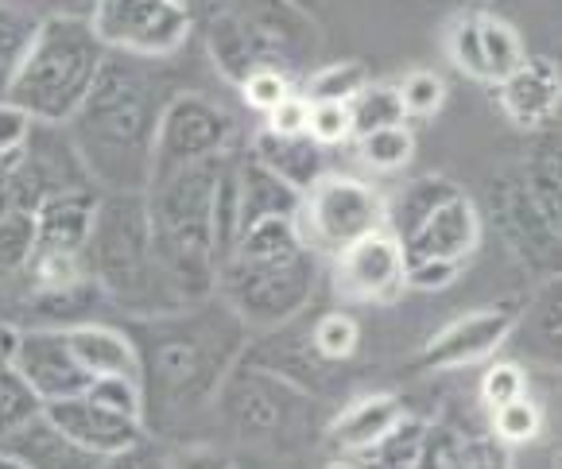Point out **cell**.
<instances>
[{"label":"cell","mask_w":562,"mask_h":469,"mask_svg":"<svg viewBox=\"0 0 562 469\" xmlns=\"http://www.w3.org/2000/svg\"><path fill=\"white\" fill-rule=\"evenodd\" d=\"M124 330L140 357L144 427L151 438H179L194 415L214 407L252 334L217 295L151 319H128Z\"/></svg>","instance_id":"6da1fadb"},{"label":"cell","mask_w":562,"mask_h":469,"mask_svg":"<svg viewBox=\"0 0 562 469\" xmlns=\"http://www.w3.org/2000/svg\"><path fill=\"white\" fill-rule=\"evenodd\" d=\"M167 98L148 58L109 51L82 109L63 124L101 194H148Z\"/></svg>","instance_id":"7a4b0ae2"},{"label":"cell","mask_w":562,"mask_h":469,"mask_svg":"<svg viewBox=\"0 0 562 469\" xmlns=\"http://www.w3.org/2000/svg\"><path fill=\"white\" fill-rule=\"evenodd\" d=\"M318 288V256L303 245L295 217H268L237 237L217 268V299L248 330H280L306 314Z\"/></svg>","instance_id":"3957f363"},{"label":"cell","mask_w":562,"mask_h":469,"mask_svg":"<svg viewBox=\"0 0 562 469\" xmlns=\"http://www.w3.org/2000/svg\"><path fill=\"white\" fill-rule=\"evenodd\" d=\"M86 272L93 288L109 295L128 319L179 311L182 299L167 280L156 253L148 198L144 194H101L93 233L86 245Z\"/></svg>","instance_id":"277c9868"},{"label":"cell","mask_w":562,"mask_h":469,"mask_svg":"<svg viewBox=\"0 0 562 469\" xmlns=\"http://www.w3.org/2000/svg\"><path fill=\"white\" fill-rule=\"evenodd\" d=\"M225 159L187 167L148 187V214L156 253L182 306L202 303L217 291V237H214V190Z\"/></svg>","instance_id":"5b68a950"},{"label":"cell","mask_w":562,"mask_h":469,"mask_svg":"<svg viewBox=\"0 0 562 469\" xmlns=\"http://www.w3.org/2000/svg\"><path fill=\"white\" fill-rule=\"evenodd\" d=\"M105 55L109 47L90 16H47L0 98L24 109L35 124H67L98 82Z\"/></svg>","instance_id":"8992f818"},{"label":"cell","mask_w":562,"mask_h":469,"mask_svg":"<svg viewBox=\"0 0 562 469\" xmlns=\"http://www.w3.org/2000/svg\"><path fill=\"white\" fill-rule=\"evenodd\" d=\"M311 407H315L311 392L248 361H240L225 377L214 400L217 420L233 431L237 443L268 446V450H283V446L299 443L311 427Z\"/></svg>","instance_id":"52a82bcc"},{"label":"cell","mask_w":562,"mask_h":469,"mask_svg":"<svg viewBox=\"0 0 562 469\" xmlns=\"http://www.w3.org/2000/svg\"><path fill=\"white\" fill-rule=\"evenodd\" d=\"M493 214L516 260L536 276L562 272V198L528 164L493 179Z\"/></svg>","instance_id":"ba28073f"},{"label":"cell","mask_w":562,"mask_h":469,"mask_svg":"<svg viewBox=\"0 0 562 469\" xmlns=\"http://www.w3.org/2000/svg\"><path fill=\"white\" fill-rule=\"evenodd\" d=\"M389 198L353 175H323L299 198V237L315 256H338L349 245L384 230Z\"/></svg>","instance_id":"9c48e42d"},{"label":"cell","mask_w":562,"mask_h":469,"mask_svg":"<svg viewBox=\"0 0 562 469\" xmlns=\"http://www.w3.org/2000/svg\"><path fill=\"white\" fill-rule=\"evenodd\" d=\"M233 144H237V121L222 101L206 93H171L159 116L151 182L233 156Z\"/></svg>","instance_id":"30bf717a"},{"label":"cell","mask_w":562,"mask_h":469,"mask_svg":"<svg viewBox=\"0 0 562 469\" xmlns=\"http://www.w3.org/2000/svg\"><path fill=\"white\" fill-rule=\"evenodd\" d=\"M90 24L109 51L156 63L187 43L191 9L187 0H93Z\"/></svg>","instance_id":"8fae6325"},{"label":"cell","mask_w":562,"mask_h":469,"mask_svg":"<svg viewBox=\"0 0 562 469\" xmlns=\"http://www.w3.org/2000/svg\"><path fill=\"white\" fill-rule=\"evenodd\" d=\"M520 306L524 303H516V299H501V303L458 314L439 334H430L415 365L427 372H458L470 365H488L493 357L505 354L516 319H520Z\"/></svg>","instance_id":"7c38bea8"},{"label":"cell","mask_w":562,"mask_h":469,"mask_svg":"<svg viewBox=\"0 0 562 469\" xmlns=\"http://www.w3.org/2000/svg\"><path fill=\"white\" fill-rule=\"evenodd\" d=\"M528 55L531 51L524 47V35L496 12H458L447 27V58L481 86H501L520 70Z\"/></svg>","instance_id":"4fadbf2b"},{"label":"cell","mask_w":562,"mask_h":469,"mask_svg":"<svg viewBox=\"0 0 562 469\" xmlns=\"http://www.w3.org/2000/svg\"><path fill=\"white\" fill-rule=\"evenodd\" d=\"M330 288L349 306H392L407 291L404 245L389 230L349 245L334 256Z\"/></svg>","instance_id":"5bb4252c"},{"label":"cell","mask_w":562,"mask_h":469,"mask_svg":"<svg viewBox=\"0 0 562 469\" xmlns=\"http://www.w3.org/2000/svg\"><path fill=\"white\" fill-rule=\"evenodd\" d=\"M16 372L32 384L43 404H58L70 395H82L93 384L70 349L67 326H35L20 330Z\"/></svg>","instance_id":"9a60e30c"},{"label":"cell","mask_w":562,"mask_h":469,"mask_svg":"<svg viewBox=\"0 0 562 469\" xmlns=\"http://www.w3.org/2000/svg\"><path fill=\"white\" fill-rule=\"evenodd\" d=\"M496 105L505 121L524 136H539L559 124L562 109V63L547 55H528L516 75H508L501 86H493Z\"/></svg>","instance_id":"2e32d148"},{"label":"cell","mask_w":562,"mask_h":469,"mask_svg":"<svg viewBox=\"0 0 562 469\" xmlns=\"http://www.w3.org/2000/svg\"><path fill=\"white\" fill-rule=\"evenodd\" d=\"M43 415H47L67 438H75L82 450L98 454V458L121 454V450H128V446L151 438L148 427H144V420L113 412V407L90 400L86 392L70 395V400H58V404H43Z\"/></svg>","instance_id":"e0dca14e"},{"label":"cell","mask_w":562,"mask_h":469,"mask_svg":"<svg viewBox=\"0 0 562 469\" xmlns=\"http://www.w3.org/2000/svg\"><path fill=\"white\" fill-rule=\"evenodd\" d=\"M508 354L524 369H543L562 377V272L547 276L536 295L520 306Z\"/></svg>","instance_id":"ac0fdd59"},{"label":"cell","mask_w":562,"mask_h":469,"mask_svg":"<svg viewBox=\"0 0 562 469\" xmlns=\"http://www.w3.org/2000/svg\"><path fill=\"white\" fill-rule=\"evenodd\" d=\"M481 233H485V217H481L477 202H473L465 190H454V194L404 241V256L407 260L465 264L481 248Z\"/></svg>","instance_id":"d6986e66"},{"label":"cell","mask_w":562,"mask_h":469,"mask_svg":"<svg viewBox=\"0 0 562 469\" xmlns=\"http://www.w3.org/2000/svg\"><path fill=\"white\" fill-rule=\"evenodd\" d=\"M101 190H67L50 194L35 210V256H86L93 233V214H98ZM27 260V264H32Z\"/></svg>","instance_id":"ffe728a7"},{"label":"cell","mask_w":562,"mask_h":469,"mask_svg":"<svg viewBox=\"0 0 562 469\" xmlns=\"http://www.w3.org/2000/svg\"><path fill=\"white\" fill-rule=\"evenodd\" d=\"M404 404H400V395L392 392H364L357 400H349L334 423L326 427V438L338 454L346 458H361L364 450L381 443L400 420H404Z\"/></svg>","instance_id":"44dd1931"},{"label":"cell","mask_w":562,"mask_h":469,"mask_svg":"<svg viewBox=\"0 0 562 469\" xmlns=\"http://www.w3.org/2000/svg\"><path fill=\"white\" fill-rule=\"evenodd\" d=\"M67 338L90 380H105V377L140 380V357H136V346L124 326L75 322V326H67Z\"/></svg>","instance_id":"7402d4cb"},{"label":"cell","mask_w":562,"mask_h":469,"mask_svg":"<svg viewBox=\"0 0 562 469\" xmlns=\"http://www.w3.org/2000/svg\"><path fill=\"white\" fill-rule=\"evenodd\" d=\"M237 175V206H240V233L268 217H295L299 214V190H291L280 175H272L252 152L233 159Z\"/></svg>","instance_id":"603a6c76"},{"label":"cell","mask_w":562,"mask_h":469,"mask_svg":"<svg viewBox=\"0 0 562 469\" xmlns=\"http://www.w3.org/2000/svg\"><path fill=\"white\" fill-rule=\"evenodd\" d=\"M0 450L12 454L24 469H101V458L67 438L47 415H35L27 427L0 443Z\"/></svg>","instance_id":"cb8c5ba5"},{"label":"cell","mask_w":562,"mask_h":469,"mask_svg":"<svg viewBox=\"0 0 562 469\" xmlns=\"http://www.w3.org/2000/svg\"><path fill=\"white\" fill-rule=\"evenodd\" d=\"M248 152L299 194L311 190L326 175V148H318L311 136H276V132L260 129L252 136V144H248Z\"/></svg>","instance_id":"d4e9b609"},{"label":"cell","mask_w":562,"mask_h":469,"mask_svg":"<svg viewBox=\"0 0 562 469\" xmlns=\"http://www.w3.org/2000/svg\"><path fill=\"white\" fill-rule=\"evenodd\" d=\"M454 190H462V187H458L454 179H447V175H419V179L404 182V187L389 198L384 230L404 245V241L412 237V233L419 230V225L427 222V217L435 214V210H439Z\"/></svg>","instance_id":"484cf974"},{"label":"cell","mask_w":562,"mask_h":469,"mask_svg":"<svg viewBox=\"0 0 562 469\" xmlns=\"http://www.w3.org/2000/svg\"><path fill=\"white\" fill-rule=\"evenodd\" d=\"M353 148H357V159H361L369 171L396 175V171H404V167H412L419 144H415V129L404 121V124H389V129L369 132V136H357Z\"/></svg>","instance_id":"4316f807"},{"label":"cell","mask_w":562,"mask_h":469,"mask_svg":"<svg viewBox=\"0 0 562 469\" xmlns=\"http://www.w3.org/2000/svg\"><path fill=\"white\" fill-rule=\"evenodd\" d=\"M427 427L430 423L419 420V415H404L381 443L353 461L361 469H415V461H419V454H423V443H427Z\"/></svg>","instance_id":"83f0119b"},{"label":"cell","mask_w":562,"mask_h":469,"mask_svg":"<svg viewBox=\"0 0 562 469\" xmlns=\"http://www.w3.org/2000/svg\"><path fill=\"white\" fill-rule=\"evenodd\" d=\"M369 82H372V75L361 58H341V63L318 66L315 75L306 78L303 98L311 101V105H323V101L326 105H349Z\"/></svg>","instance_id":"f1b7e54d"},{"label":"cell","mask_w":562,"mask_h":469,"mask_svg":"<svg viewBox=\"0 0 562 469\" xmlns=\"http://www.w3.org/2000/svg\"><path fill=\"white\" fill-rule=\"evenodd\" d=\"M543 431H547V412L531 392L513 400V404L496 407V412H488V435H493L496 443H505L513 454L528 450Z\"/></svg>","instance_id":"f546056e"},{"label":"cell","mask_w":562,"mask_h":469,"mask_svg":"<svg viewBox=\"0 0 562 469\" xmlns=\"http://www.w3.org/2000/svg\"><path fill=\"white\" fill-rule=\"evenodd\" d=\"M35 32H40V16H32L20 4L0 0V93L9 90L12 75L20 70L27 47H32Z\"/></svg>","instance_id":"4dcf8cb0"},{"label":"cell","mask_w":562,"mask_h":469,"mask_svg":"<svg viewBox=\"0 0 562 469\" xmlns=\"http://www.w3.org/2000/svg\"><path fill=\"white\" fill-rule=\"evenodd\" d=\"M311 349L323 365H341L361 346V322L349 311H326L311 322Z\"/></svg>","instance_id":"1f68e13d"},{"label":"cell","mask_w":562,"mask_h":469,"mask_svg":"<svg viewBox=\"0 0 562 469\" xmlns=\"http://www.w3.org/2000/svg\"><path fill=\"white\" fill-rule=\"evenodd\" d=\"M349 116H353V141L357 136H369V132H376V129L407 121L396 82H369L349 101Z\"/></svg>","instance_id":"d6a6232c"},{"label":"cell","mask_w":562,"mask_h":469,"mask_svg":"<svg viewBox=\"0 0 562 469\" xmlns=\"http://www.w3.org/2000/svg\"><path fill=\"white\" fill-rule=\"evenodd\" d=\"M396 90H400V101H404L407 121H430V116H439L450 98L447 78H442L439 70H423V66L407 70L396 82Z\"/></svg>","instance_id":"836d02e7"},{"label":"cell","mask_w":562,"mask_h":469,"mask_svg":"<svg viewBox=\"0 0 562 469\" xmlns=\"http://www.w3.org/2000/svg\"><path fill=\"white\" fill-rule=\"evenodd\" d=\"M35 415H43V400L32 392V384L20 377L16 365L0 369V443L16 435L20 427H27Z\"/></svg>","instance_id":"e575fe53"},{"label":"cell","mask_w":562,"mask_h":469,"mask_svg":"<svg viewBox=\"0 0 562 469\" xmlns=\"http://www.w3.org/2000/svg\"><path fill=\"white\" fill-rule=\"evenodd\" d=\"M531 392V377L520 361L513 357H493L481 372V384H477V395H481V407L485 412H496V407L513 404L520 395Z\"/></svg>","instance_id":"d590c367"},{"label":"cell","mask_w":562,"mask_h":469,"mask_svg":"<svg viewBox=\"0 0 562 469\" xmlns=\"http://www.w3.org/2000/svg\"><path fill=\"white\" fill-rule=\"evenodd\" d=\"M450 469H516V454L505 443H496L488 431L477 435H458L454 466Z\"/></svg>","instance_id":"8d00e7d4"},{"label":"cell","mask_w":562,"mask_h":469,"mask_svg":"<svg viewBox=\"0 0 562 469\" xmlns=\"http://www.w3.org/2000/svg\"><path fill=\"white\" fill-rule=\"evenodd\" d=\"M291 90H295L291 75H283L276 66H257V70H248V75L240 78V98H245L248 109H257L260 116L272 113Z\"/></svg>","instance_id":"74e56055"},{"label":"cell","mask_w":562,"mask_h":469,"mask_svg":"<svg viewBox=\"0 0 562 469\" xmlns=\"http://www.w3.org/2000/svg\"><path fill=\"white\" fill-rule=\"evenodd\" d=\"M306 136L318 144V148H338V144L353 141V116L349 105H311V124H306Z\"/></svg>","instance_id":"f35d334b"},{"label":"cell","mask_w":562,"mask_h":469,"mask_svg":"<svg viewBox=\"0 0 562 469\" xmlns=\"http://www.w3.org/2000/svg\"><path fill=\"white\" fill-rule=\"evenodd\" d=\"M90 400L98 404L113 407L121 415H133V420H144V392H140V380H124V377H105V380H93L86 388Z\"/></svg>","instance_id":"ab89813d"},{"label":"cell","mask_w":562,"mask_h":469,"mask_svg":"<svg viewBox=\"0 0 562 469\" xmlns=\"http://www.w3.org/2000/svg\"><path fill=\"white\" fill-rule=\"evenodd\" d=\"M524 164H528L547 187H554V194L562 198V129L539 132Z\"/></svg>","instance_id":"60d3db41"},{"label":"cell","mask_w":562,"mask_h":469,"mask_svg":"<svg viewBox=\"0 0 562 469\" xmlns=\"http://www.w3.org/2000/svg\"><path fill=\"white\" fill-rule=\"evenodd\" d=\"M35 121L20 105H12L9 98H0V164L24 156L27 141H32Z\"/></svg>","instance_id":"b9f144b4"},{"label":"cell","mask_w":562,"mask_h":469,"mask_svg":"<svg viewBox=\"0 0 562 469\" xmlns=\"http://www.w3.org/2000/svg\"><path fill=\"white\" fill-rule=\"evenodd\" d=\"M465 272V264L450 260H407V291H447Z\"/></svg>","instance_id":"7bdbcfd3"},{"label":"cell","mask_w":562,"mask_h":469,"mask_svg":"<svg viewBox=\"0 0 562 469\" xmlns=\"http://www.w3.org/2000/svg\"><path fill=\"white\" fill-rule=\"evenodd\" d=\"M311 124V101L303 98V90H291L272 113H265V129L276 136H306Z\"/></svg>","instance_id":"ee69618b"},{"label":"cell","mask_w":562,"mask_h":469,"mask_svg":"<svg viewBox=\"0 0 562 469\" xmlns=\"http://www.w3.org/2000/svg\"><path fill=\"white\" fill-rule=\"evenodd\" d=\"M167 469H237L233 458L206 443H179L167 450Z\"/></svg>","instance_id":"f6af8a7d"},{"label":"cell","mask_w":562,"mask_h":469,"mask_svg":"<svg viewBox=\"0 0 562 469\" xmlns=\"http://www.w3.org/2000/svg\"><path fill=\"white\" fill-rule=\"evenodd\" d=\"M454 443H458V431L442 427V423H430L415 469H450L454 466Z\"/></svg>","instance_id":"bcb514c9"},{"label":"cell","mask_w":562,"mask_h":469,"mask_svg":"<svg viewBox=\"0 0 562 469\" xmlns=\"http://www.w3.org/2000/svg\"><path fill=\"white\" fill-rule=\"evenodd\" d=\"M101 469H167V450H159L156 438H144L128 450L101 458Z\"/></svg>","instance_id":"7dc6e473"},{"label":"cell","mask_w":562,"mask_h":469,"mask_svg":"<svg viewBox=\"0 0 562 469\" xmlns=\"http://www.w3.org/2000/svg\"><path fill=\"white\" fill-rule=\"evenodd\" d=\"M516 454H528L531 466L528 469H562V431L551 427L547 420V431L528 446V450H516Z\"/></svg>","instance_id":"c3c4849f"},{"label":"cell","mask_w":562,"mask_h":469,"mask_svg":"<svg viewBox=\"0 0 562 469\" xmlns=\"http://www.w3.org/2000/svg\"><path fill=\"white\" fill-rule=\"evenodd\" d=\"M16 346H20V326H12L9 319H0V369L16 365Z\"/></svg>","instance_id":"681fc988"},{"label":"cell","mask_w":562,"mask_h":469,"mask_svg":"<svg viewBox=\"0 0 562 469\" xmlns=\"http://www.w3.org/2000/svg\"><path fill=\"white\" fill-rule=\"evenodd\" d=\"M323 469H361V466H357L353 458H346V454H338V458H330V461H326Z\"/></svg>","instance_id":"f907efd6"},{"label":"cell","mask_w":562,"mask_h":469,"mask_svg":"<svg viewBox=\"0 0 562 469\" xmlns=\"http://www.w3.org/2000/svg\"><path fill=\"white\" fill-rule=\"evenodd\" d=\"M0 469H24V466H20V461L12 458V454H4V450H0Z\"/></svg>","instance_id":"816d5d0a"},{"label":"cell","mask_w":562,"mask_h":469,"mask_svg":"<svg viewBox=\"0 0 562 469\" xmlns=\"http://www.w3.org/2000/svg\"><path fill=\"white\" fill-rule=\"evenodd\" d=\"M559 124H562V109H559Z\"/></svg>","instance_id":"f5cc1de1"}]
</instances>
